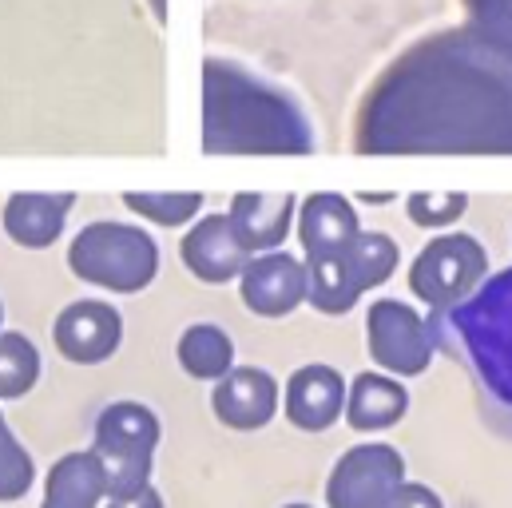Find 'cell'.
Wrapping results in <instances>:
<instances>
[{"label": "cell", "instance_id": "cell-2", "mask_svg": "<svg viewBox=\"0 0 512 508\" xmlns=\"http://www.w3.org/2000/svg\"><path fill=\"white\" fill-rule=\"evenodd\" d=\"M203 151L211 155H306L314 131L294 96L211 56L203 64Z\"/></svg>", "mask_w": 512, "mask_h": 508}, {"label": "cell", "instance_id": "cell-7", "mask_svg": "<svg viewBox=\"0 0 512 508\" xmlns=\"http://www.w3.org/2000/svg\"><path fill=\"white\" fill-rule=\"evenodd\" d=\"M489 270V254L473 235H441L413 258L409 290L433 310H449L465 302Z\"/></svg>", "mask_w": 512, "mask_h": 508}, {"label": "cell", "instance_id": "cell-3", "mask_svg": "<svg viewBox=\"0 0 512 508\" xmlns=\"http://www.w3.org/2000/svg\"><path fill=\"white\" fill-rule=\"evenodd\" d=\"M429 334L465 358L481 393L512 429V266L481 282L465 302L437 310Z\"/></svg>", "mask_w": 512, "mask_h": 508}, {"label": "cell", "instance_id": "cell-8", "mask_svg": "<svg viewBox=\"0 0 512 508\" xmlns=\"http://www.w3.org/2000/svg\"><path fill=\"white\" fill-rule=\"evenodd\" d=\"M405 485V461L393 445L366 441L342 453L326 481V505L330 508H385L389 497Z\"/></svg>", "mask_w": 512, "mask_h": 508}, {"label": "cell", "instance_id": "cell-16", "mask_svg": "<svg viewBox=\"0 0 512 508\" xmlns=\"http://www.w3.org/2000/svg\"><path fill=\"white\" fill-rule=\"evenodd\" d=\"M76 207L72 195H48V191H20L4 203V231L16 247L44 251L60 239L68 211Z\"/></svg>", "mask_w": 512, "mask_h": 508}, {"label": "cell", "instance_id": "cell-28", "mask_svg": "<svg viewBox=\"0 0 512 508\" xmlns=\"http://www.w3.org/2000/svg\"><path fill=\"white\" fill-rule=\"evenodd\" d=\"M282 508H310V505H282Z\"/></svg>", "mask_w": 512, "mask_h": 508}, {"label": "cell", "instance_id": "cell-24", "mask_svg": "<svg viewBox=\"0 0 512 508\" xmlns=\"http://www.w3.org/2000/svg\"><path fill=\"white\" fill-rule=\"evenodd\" d=\"M469 207V195H453V191H421V195H409V219L417 227H449L465 215Z\"/></svg>", "mask_w": 512, "mask_h": 508}, {"label": "cell", "instance_id": "cell-15", "mask_svg": "<svg viewBox=\"0 0 512 508\" xmlns=\"http://www.w3.org/2000/svg\"><path fill=\"white\" fill-rule=\"evenodd\" d=\"M211 409L227 429H262L274 409H278V385L266 370H231L227 378L215 385L211 393Z\"/></svg>", "mask_w": 512, "mask_h": 508}, {"label": "cell", "instance_id": "cell-10", "mask_svg": "<svg viewBox=\"0 0 512 508\" xmlns=\"http://www.w3.org/2000/svg\"><path fill=\"white\" fill-rule=\"evenodd\" d=\"M239 294L258 318H286L310 298V270L294 254H255L239 278Z\"/></svg>", "mask_w": 512, "mask_h": 508}, {"label": "cell", "instance_id": "cell-26", "mask_svg": "<svg viewBox=\"0 0 512 508\" xmlns=\"http://www.w3.org/2000/svg\"><path fill=\"white\" fill-rule=\"evenodd\" d=\"M385 508H445V505H441V497H437L429 485H401V489L389 497Z\"/></svg>", "mask_w": 512, "mask_h": 508}, {"label": "cell", "instance_id": "cell-18", "mask_svg": "<svg viewBox=\"0 0 512 508\" xmlns=\"http://www.w3.org/2000/svg\"><path fill=\"white\" fill-rule=\"evenodd\" d=\"M108 493V477L96 461V453H68L48 469L44 481V505L40 508H100Z\"/></svg>", "mask_w": 512, "mask_h": 508}, {"label": "cell", "instance_id": "cell-27", "mask_svg": "<svg viewBox=\"0 0 512 508\" xmlns=\"http://www.w3.org/2000/svg\"><path fill=\"white\" fill-rule=\"evenodd\" d=\"M108 508H163V497L151 485H143L135 493H124V497H108Z\"/></svg>", "mask_w": 512, "mask_h": 508}, {"label": "cell", "instance_id": "cell-11", "mask_svg": "<svg viewBox=\"0 0 512 508\" xmlns=\"http://www.w3.org/2000/svg\"><path fill=\"white\" fill-rule=\"evenodd\" d=\"M362 227H358V211L350 207L346 195L334 191H314L302 199L298 207V243L306 251V266L342 258L358 243Z\"/></svg>", "mask_w": 512, "mask_h": 508}, {"label": "cell", "instance_id": "cell-9", "mask_svg": "<svg viewBox=\"0 0 512 508\" xmlns=\"http://www.w3.org/2000/svg\"><path fill=\"white\" fill-rule=\"evenodd\" d=\"M366 338H370V358L393 378H417L433 362V334L421 314L397 298L374 302L366 314Z\"/></svg>", "mask_w": 512, "mask_h": 508}, {"label": "cell", "instance_id": "cell-14", "mask_svg": "<svg viewBox=\"0 0 512 508\" xmlns=\"http://www.w3.org/2000/svg\"><path fill=\"white\" fill-rule=\"evenodd\" d=\"M346 413V381L330 366H302L286 381V417L294 429L318 433Z\"/></svg>", "mask_w": 512, "mask_h": 508}, {"label": "cell", "instance_id": "cell-25", "mask_svg": "<svg viewBox=\"0 0 512 508\" xmlns=\"http://www.w3.org/2000/svg\"><path fill=\"white\" fill-rule=\"evenodd\" d=\"M461 4L473 28H481L485 36L512 48V0H461Z\"/></svg>", "mask_w": 512, "mask_h": 508}, {"label": "cell", "instance_id": "cell-1", "mask_svg": "<svg viewBox=\"0 0 512 508\" xmlns=\"http://www.w3.org/2000/svg\"><path fill=\"white\" fill-rule=\"evenodd\" d=\"M362 155H512V48L449 28L405 48L366 92Z\"/></svg>", "mask_w": 512, "mask_h": 508}, {"label": "cell", "instance_id": "cell-23", "mask_svg": "<svg viewBox=\"0 0 512 508\" xmlns=\"http://www.w3.org/2000/svg\"><path fill=\"white\" fill-rule=\"evenodd\" d=\"M36 481L32 457L24 453V445L12 437L8 421L0 417V501H20Z\"/></svg>", "mask_w": 512, "mask_h": 508}, {"label": "cell", "instance_id": "cell-21", "mask_svg": "<svg viewBox=\"0 0 512 508\" xmlns=\"http://www.w3.org/2000/svg\"><path fill=\"white\" fill-rule=\"evenodd\" d=\"M40 381V350L16 334V330H0V397H24L32 385Z\"/></svg>", "mask_w": 512, "mask_h": 508}, {"label": "cell", "instance_id": "cell-17", "mask_svg": "<svg viewBox=\"0 0 512 508\" xmlns=\"http://www.w3.org/2000/svg\"><path fill=\"white\" fill-rule=\"evenodd\" d=\"M294 195H258V191H243L231 199V223L235 235L243 239L247 254H270L278 251L290 235L294 223Z\"/></svg>", "mask_w": 512, "mask_h": 508}, {"label": "cell", "instance_id": "cell-22", "mask_svg": "<svg viewBox=\"0 0 512 508\" xmlns=\"http://www.w3.org/2000/svg\"><path fill=\"white\" fill-rule=\"evenodd\" d=\"M124 203H128V211L159 223V227H183L187 219L199 215L203 195L199 191H128Z\"/></svg>", "mask_w": 512, "mask_h": 508}, {"label": "cell", "instance_id": "cell-20", "mask_svg": "<svg viewBox=\"0 0 512 508\" xmlns=\"http://www.w3.org/2000/svg\"><path fill=\"white\" fill-rule=\"evenodd\" d=\"M179 366L199 381H223L235 370V346H231L227 330H219L211 322L187 326L179 338Z\"/></svg>", "mask_w": 512, "mask_h": 508}, {"label": "cell", "instance_id": "cell-6", "mask_svg": "<svg viewBox=\"0 0 512 508\" xmlns=\"http://www.w3.org/2000/svg\"><path fill=\"white\" fill-rule=\"evenodd\" d=\"M306 270H310V302L322 314H346L366 290L382 286L397 270V243L374 231H362L358 243L342 258H330Z\"/></svg>", "mask_w": 512, "mask_h": 508}, {"label": "cell", "instance_id": "cell-5", "mask_svg": "<svg viewBox=\"0 0 512 508\" xmlns=\"http://www.w3.org/2000/svg\"><path fill=\"white\" fill-rule=\"evenodd\" d=\"M159 445V417L139 401H116L96 417L92 453L108 477V493L124 497L147 485Z\"/></svg>", "mask_w": 512, "mask_h": 508}, {"label": "cell", "instance_id": "cell-4", "mask_svg": "<svg viewBox=\"0 0 512 508\" xmlns=\"http://www.w3.org/2000/svg\"><path fill=\"white\" fill-rule=\"evenodd\" d=\"M68 266L76 270V278L92 286H104L112 294H135L151 286V278L159 274V247L147 231L104 219L72 239Z\"/></svg>", "mask_w": 512, "mask_h": 508}, {"label": "cell", "instance_id": "cell-13", "mask_svg": "<svg viewBox=\"0 0 512 508\" xmlns=\"http://www.w3.org/2000/svg\"><path fill=\"white\" fill-rule=\"evenodd\" d=\"M183 262L187 270L199 278V282H231V278H243L251 254L243 247V239L235 235V223L231 215H203L187 235H183Z\"/></svg>", "mask_w": 512, "mask_h": 508}, {"label": "cell", "instance_id": "cell-29", "mask_svg": "<svg viewBox=\"0 0 512 508\" xmlns=\"http://www.w3.org/2000/svg\"><path fill=\"white\" fill-rule=\"evenodd\" d=\"M0 322H4V306H0Z\"/></svg>", "mask_w": 512, "mask_h": 508}, {"label": "cell", "instance_id": "cell-12", "mask_svg": "<svg viewBox=\"0 0 512 508\" xmlns=\"http://www.w3.org/2000/svg\"><path fill=\"white\" fill-rule=\"evenodd\" d=\"M56 350L76 362V366H96L104 358L116 354L120 338H124V322L116 314V306L108 302H72L68 310H60L56 326H52Z\"/></svg>", "mask_w": 512, "mask_h": 508}, {"label": "cell", "instance_id": "cell-19", "mask_svg": "<svg viewBox=\"0 0 512 508\" xmlns=\"http://www.w3.org/2000/svg\"><path fill=\"white\" fill-rule=\"evenodd\" d=\"M405 405H409V393L389 374H358L346 393V421L362 433L389 429L405 417Z\"/></svg>", "mask_w": 512, "mask_h": 508}]
</instances>
